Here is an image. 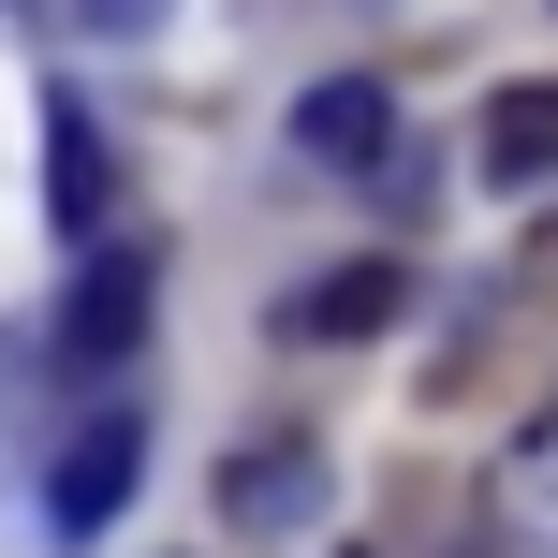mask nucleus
<instances>
[{"instance_id": "20e7f679", "label": "nucleus", "mask_w": 558, "mask_h": 558, "mask_svg": "<svg viewBox=\"0 0 558 558\" xmlns=\"http://www.w3.org/2000/svg\"><path fill=\"white\" fill-rule=\"evenodd\" d=\"M45 206H59V235H88V251H104L118 162H104V133H88V104H45Z\"/></svg>"}, {"instance_id": "f03ea898", "label": "nucleus", "mask_w": 558, "mask_h": 558, "mask_svg": "<svg viewBox=\"0 0 558 558\" xmlns=\"http://www.w3.org/2000/svg\"><path fill=\"white\" fill-rule=\"evenodd\" d=\"M324 500H338V471H324L308 441H251V456L221 471V514H235V530H308Z\"/></svg>"}, {"instance_id": "f257e3e1", "label": "nucleus", "mask_w": 558, "mask_h": 558, "mask_svg": "<svg viewBox=\"0 0 558 558\" xmlns=\"http://www.w3.org/2000/svg\"><path fill=\"white\" fill-rule=\"evenodd\" d=\"M133 338H147V251H104V265L74 279V308H59V367H88V383H104Z\"/></svg>"}, {"instance_id": "423d86ee", "label": "nucleus", "mask_w": 558, "mask_h": 558, "mask_svg": "<svg viewBox=\"0 0 558 558\" xmlns=\"http://www.w3.org/2000/svg\"><path fill=\"white\" fill-rule=\"evenodd\" d=\"M397 308H412V279H397V265H338V279H308V294L279 308V338H383Z\"/></svg>"}, {"instance_id": "7ed1b4c3", "label": "nucleus", "mask_w": 558, "mask_h": 558, "mask_svg": "<svg viewBox=\"0 0 558 558\" xmlns=\"http://www.w3.org/2000/svg\"><path fill=\"white\" fill-rule=\"evenodd\" d=\"M133 471H147V426L133 412H88L74 441H59V530H104V514L133 500Z\"/></svg>"}, {"instance_id": "39448f33", "label": "nucleus", "mask_w": 558, "mask_h": 558, "mask_svg": "<svg viewBox=\"0 0 558 558\" xmlns=\"http://www.w3.org/2000/svg\"><path fill=\"white\" fill-rule=\"evenodd\" d=\"M485 177H500V192H544L558 177V74H514L500 104H485Z\"/></svg>"}, {"instance_id": "0eeeda50", "label": "nucleus", "mask_w": 558, "mask_h": 558, "mask_svg": "<svg viewBox=\"0 0 558 558\" xmlns=\"http://www.w3.org/2000/svg\"><path fill=\"white\" fill-rule=\"evenodd\" d=\"M383 88H367V74H324V88H308V104H294V147H308V162H383Z\"/></svg>"}, {"instance_id": "1a4fd4ad", "label": "nucleus", "mask_w": 558, "mask_h": 558, "mask_svg": "<svg viewBox=\"0 0 558 558\" xmlns=\"http://www.w3.org/2000/svg\"><path fill=\"white\" fill-rule=\"evenodd\" d=\"M74 15H88V29H104V45H147V29H162V15H177V0H74Z\"/></svg>"}, {"instance_id": "6e6552de", "label": "nucleus", "mask_w": 558, "mask_h": 558, "mask_svg": "<svg viewBox=\"0 0 558 558\" xmlns=\"http://www.w3.org/2000/svg\"><path fill=\"white\" fill-rule=\"evenodd\" d=\"M485 530H500V558H558V441H530V456L500 471Z\"/></svg>"}]
</instances>
